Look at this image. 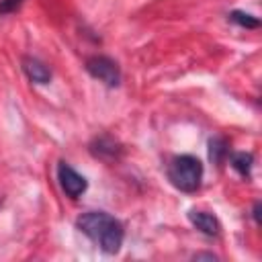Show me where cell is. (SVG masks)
I'll return each mask as SVG.
<instances>
[{"instance_id":"obj_1","label":"cell","mask_w":262,"mask_h":262,"mask_svg":"<svg viewBox=\"0 0 262 262\" xmlns=\"http://www.w3.org/2000/svg\"><path fill=\"white\" fill-rule=\"evenodd\" d=\"M76 227L88 235L102 252L106 254H117L123 246V239H125V229H123V223L104 213V211H88V213H82L78 219H76Z\"/></svg>"},{"instance_id":"obj_2","label":"cell","mask_w":262,"mask_h":262,"mask_svg":"<svg viewBox=\"0 0 262 262\" xmlns=\"http://www.w3.org/2000/svg\"><path fill=\"white\" fill-rule=\"evenodd\" d=\"M168 180L172 186H176L182 192H194L199 190L203 182V164L199 158L182 154L174 156L168 164Z\"/></svg>"},{"instance_id":"obj_3","label":"cell","mask_w":262,"mask_h":262,"mask_svg":"<svg viewBox=\"0 0 262 262\" xmlns=\"http://www.w3.org/2000/svg\"><path fill=\"white\" fill-rule=\"evenodd\" d=\"M86 70L92 78L106 86H119L121 84V68L115 59L108 55H90L86 59Z\"/></svg>"},{"instance_id":"obj_4","label":"cell","mask_w":262,"mask_h":262,"mask_svg":"<svg viewBox=\"0 0 262 262\" xmlns=\"http://www.w3.org/2000/svg\"><path fill=\"white\" fill-rule=\"evenodd\" d=\"M57 182L61 186V190L70 196V199H78L86 192L88 188V182L82 174H78L72 166H68L66 162H59L57 166Z\"/></svg>"},{"instance_id":"obj_5","label":"cell","mask_w":262,"mask_h":262,"mask_svg":"<svg viewBox=\"0 0 262 262\" xmlns=\"http://www.w3.org/2000/svg\"><path fill=\"white\" fill-rule=\"evenodd\" d=\"M90 151L94 158H100L104 162H113V160H119L121 158V151L123 147L108 135H102V137H96L92 143H90Z\"/></svg>"},{"instance_id":"obj_6","label":"cell","mask_w":262,"mask_h":262,"mask_svg":"<svg viewBox=\"0 0 262 262\" xmlns=\"http://www.w3.org/2000/svg\"><path fill=\"white\" fill-rule=\"evenodd\" d=\"M188 219L205 235H219V231H221L219 219L213 213H209V211H196V209H192V211H188Z\"/></svg>"},{"instance_id":"obj_7","label":"cell","mask_w":262,"mask_h":262,"mask_svg":"<svg viewBox=\"0 0 262 262\" xmlns=\"http://www.w3.org/2000/svg\"><path fill=\"white\" fill-rule=\"evenodd\" d=\"M23 70H25L27 78L35 84H49V80H51L49 68L37 57H23Z\"/></svg>"},{"instance_id":"obj_8","label":"cell","mask_w":262,"mask_h":262,"mask_svg":"<svg viewBox=\"0 0 262 262\" xmlns=\"http://www.w3.org/2000/svg\"><path fill=\"white\" fill-rule=\"evenodd\" d=\"M231 166L244 176V178H250L252 174V166H254V156L250 151H235L231 156Z\"/></svg>"},{"instance_id":"obj_9","label":"cell","mask_w":262,"mask_h":262,"mask_svg":"<svg viewBox=\"0 0 262 262\" xmlns=\"http://www.w3.org/2000/svg\"><path fill=\"white\" fill-rule=\"evenodd\" d=\"M229 149H227V141L221 139V137H213L209 141V158L215 162V164H223V160L227 158Z\"/></svg>"},{"instance_id":"obj_10","label":"cell","mask_w":262,"mask_h":262,"mask_svg":"<svg viewBox=\"0 0 262 262\" xmlns=\"http://www.w3.org/2000/svg\"><path fill=\"white\" fill-rule=\"evenodd\" d=\"M229 18H231L233 23H237L239 27H246V29H258V27H260V20H258L256 16H252V14H248V12H242V10H233V12L229 14Z\"/></svg>"},{"instance_id":"obj_11","label":"cell","mask_w":262,"mask_h":262,"mask_svg":"<svg viewBox=\"0 0 262 262\" xmlns=\"http://www.w3.org/2000/svg\"><path fill=\"white\" fill-rule=\"evenodd\" d=\"M20 4H23V0H0V16L16 12L20 8Z\"/></svg>"},{"instance_id":"obj_12","label":"cell","mask_w":262,"mask_h":262,"mask_svg":"<svg viewBox=\"0 0 262 262\" xmlns=\"http://www.w3.org/2000/svg\"><path fill=\"white\" fill-rule=\"evenodd\" d=\"M254 219H256V223H260V203L254 205Z\"/></svg>"},{"instance_id":"obj_13","label":"cell","mask_w":262,"mask_h":262,"mask_svg":"<svg viewBox=\"0 0 262 262\" xmlns=\"http://www.w3.org/2000/svg\"><path fill=\"white\" fill-rule=\"evenodd\" d=\"M194 258H209V260H215L213 254H194Z\"/></svg>"}]
</instances>
